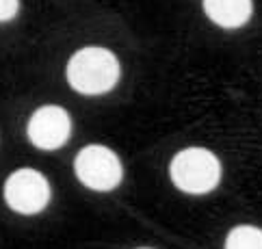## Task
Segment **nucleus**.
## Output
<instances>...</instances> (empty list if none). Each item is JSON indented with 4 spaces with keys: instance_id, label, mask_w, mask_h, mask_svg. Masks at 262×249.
Masks as SVG:
<instances>
[{
    "instance_id": "obj_1",
    "label": "nucleus",
    "mask_w": 262,
    "mask_h": 249,
    "mask_svg": "<svg viewBox=\"0 0 262 249\" xmlns=\"http://www.w3.org/2000/svg\"><path fill=\"white\" fill-rule=\"evenodd\" d=\"M119 80V61L111 50L87 46L68 63V82L82 96H100L111 91Z\"/></svg>"
},
{
    "instance_id": "obj_2",
    "label": "nucleus",
    "mask_w": 262,
    "mask_h": 249,
    "mask_svg": "<svg viewBox=\"0 0 262 249\" xmlns=\"http://www.w3.org/2000/svg\"><path fill=\"white\" fill-rule=\"evenodd\" d=\"M169 176L180 191L191 195H204L217 189L221 180V163L206 147H186L173 156Z\"/></svg>"
},
{
    "instance_id": "obj_3",
    "label": "nucleus",
    "mask_w": 262,
    "mask_h": 249,
    "mask_svg": "<svg viewBox=\"0 0 262 249\" xmlns=\"http://www.w3.org/2000/svg\"><path fill=\"white\" fill-rule=\"evenodd\" d=\"M74 171L87 189L93 191H113L119 187L124 169L117 154L106 145H87L76 154Z\"/></svg>"
},
{
    "instance_id": "obj_4",
    "label": "nucleus",
    "mask_w": 262,
    "mask_h": 249,
    "mask_svg": "<svg viewBox=\"0 0 262 249\" xmlns=\"http://www.w3.org/2000/svg\"><path fill=\"white\" fill-rule=\"evenodd\" d=\"M5 201L20 215H37L50 201V184L37 169H17L5 182Z\"/></svg>"
},
{
    "instance_id": "obj_5",
    "label": "nucleus",
    "mask_w": 262,
    "mask_h": 249,
    "mask_svg": "<svg viewBox=\"0 0 262 249\" xmlns=\"http://www.w3.org/2000/svg\"><path fill=\"white\" fill-rule=\"evenodd\" d=\"M26 132H29V139L35 147L52 152L68 143L72 134V119L68 110L61 106H41L29 119Z\"/></svg>"
},
{
    "instance_id": "obj_6",
    "label": "nucleus",
    "mask_w": 262,
    "mask_h": 249,
    "mask_svg": "<svg viewBox=\"0 0 262 249\" xmlns=\"http://www.w3.org/2000/svg\"><path fill=\"white\" fill-rule=\"evenodd\" d=\"M204 11L221 29H238L254 13L251 0H204Z\"/></svg>"
},
{
    "instance_id": "obj_7",
    "label": "nucleus",
    "mask_w": 262,
    "mask_h": 249,
    "mask_svg": "<svg viewBox=\"0 0 262 249\" xmlns=\"http://www.w3.org/2000/svg\"><path fill=\"white\" fill-rule=\"evenodd\" d=\"M226 249H262V230L254 225H238L230 230Z\"/></svg>"
},
{
    "instance_id": "obj_8",
    "label": "nucleus",
    "mask_w": 262,
    "mask_h": 249,
    "mask_svg": "<svg viewBox=\"0 0 262 249\" xmlns=\"http://www.w3.org/2000/svg\"><path fill=\"white\" fill-rule=\"evenodd\" d=\"M17 9H20V0H0V22L15 17Z\"/></svg>"
},
{
    "instance_id": "obj_9",
    "label": "nucleus",
    "mask_w": 262,
    "mask_h": 249,
    "mask_svg": "<svg viewBox=\"0 0 262 249\" xmlns=\"http://www.w3.org/2000/svg\"><path fill=\"white\" fill-rule=\"evenodd\" d=\"M141 249H147V247H141Z\"/></svg>"
}]
</instances>
